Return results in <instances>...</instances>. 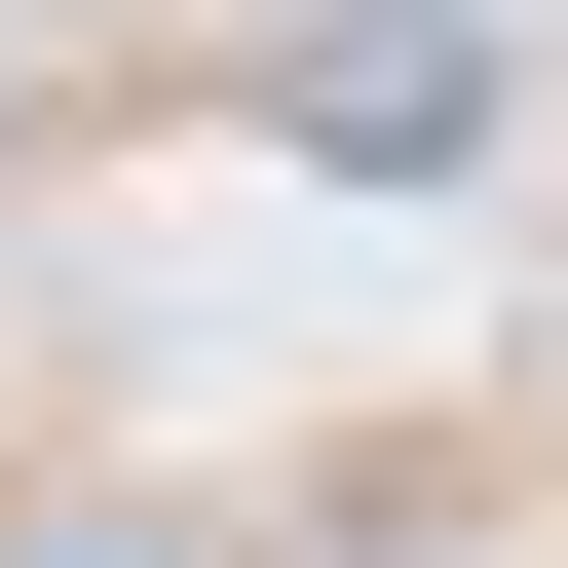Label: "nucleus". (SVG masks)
<instances>
[{
    "label": "nucleus",
    "mask_w": 568,
    "mask_h": 568,
    "mask_svg": "<svg viewBox=\"0 0 568 568\" xmlns=\"http://www.w3.org/2000/svg\"><path fill=\"white\" fill-rule=\"evenodd\" d=\"M304 152H493V39H455V0H417V39H342V77H304Z\"/></svg>",
    "instance_id": "nucleus-1"
}]
</instances>
